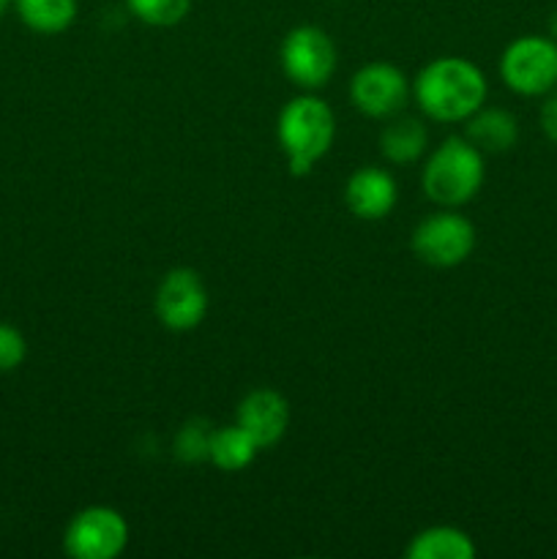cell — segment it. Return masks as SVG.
I'll return each mask as SVG.
<instances>
[{
    "instance_id": "obj_1",
    "label": "cell",
    "mask_w": 557,
    "mask_h": 559,
    "mask_svg": "<svg viewBox=\"0 0 557 559\" xmlns=\"http://www.w3.org/2000/svg\"><path fill=\"white\" fill-rule=\"evenodd\" d=\"M484 71L467 58H435L418 71L413 96L420 112L437 123H462L486 102Z\"/></svg>"
},
{
    "instance_id": "obj_2",
    "label": "cell",
    "mask_w": 557,
    "mask_h": 559,
    "mask_svg": "<svg viewBox=\"0 0 557 559\" xmlns=\"http://www.w3.org/2000/svg\"><path fill=\"white\" fill-rule=\"evenodd\" d=\"M336 134L333 109L317 96H295L276 118L278 147L284 151L295 178L309 175L311 167L331 151Z\"/></svg>"
},
{
    "instance_id": "obj_3",
    "label": "cell",
    "mask_w": 557,
    "mask_h": 559,
    "mask_svg": "<svg viewBox=\"0 0 557 559\" xmlns=\"http://www.w3.org/2000/svg\"><path fill=\"white\" fill-rule=\"evenodd\" d=\"M484 175V153L464 136H448L426 158L420 186L424 194L440 207H459L478 194Z\"/></svg>"
},
{
    "instance_id": "obj_4",
    "label": "cell",
    "mask_w": 557,
    "mask_h": 559,
    "mask_svg": "<svg viewBox=\"0 0 557 559\" xmlns=\"http://www.w3.org/2000/svg\"><path fill=\"white\" fill-rule=\"evenodd\" d=\"M500 76L519 96H546L557 87V41L552 36H519L502 49Z\"/></svg>"
},
{
    "instance_id": "obj_5",
    "label": "cell",
    "mask_w": 557,
    "mask_h": 559,
    "mask_svg": "<svg viewBox=\"0 0 557 559\" xmlns=\"http://www.w3.org/2000/svg\"><path fill=\"white\" fill-rule=\"evenodd\" d=\"M278 63L293 85L317 91L325 87L336 71V47L322 27L298 25L284 36Z\"/></svg>"
},
{
    "instance_id": "obj_6",
    "label": "cell",
    "mask_w": 557,
    "mask_h": 559,
    "mask_svg": "<svg viewBox=\"0 0 557 559\" xmlns=\"http://www.w3.org/2000/svg\"><path fill=\"white\" fill-rule=\"evenodd\" d=\"M129 544V524L115 508L93 506L76 513L63 535L66 555L74 559H115Z\"/></svg>"
},
{
    "instance_id": "obj_7",
    "label": "cell",
    "mask_w": 557,
    "mask_h": 559,
    "mask_svg": "<svg viewBox=\"0 0 557 559\" xmlns=\"http://www.w3.org/2000/svg\"><path fill=\"white\" fill-rule=\"evenodd\" d=\"M475 227L453 211L431 213L415 227L413 251L431 267H457L473 254Z\"/></svg>"
},
{
    "instance_id": "obj_8",
    "label": "cell",
    "mask_w": 557,
    "mask_h": 559,
    "mask_svg": "<svg viewBox=\"0 0 557 559\" xmlns=\"http://www.w3.org/2000/svg\"><path fill=\"white\" fill-rule=\"evenodd\" d=\"M208 314V289L200 273L191 267H175L164 273L156 289V317L169 331H191Z\"/></svg>"
},
{
    "instance_id": "obj_9",
    "label": "cell",
    "mask_w": 557,
    "mask_h": 559,
    "mask_svg": "<svg viewBox=\"0 0 557 559\" xmlns=\"http://www.w3.org/2000/svg\"><path fill=\"white\" fill-rule=\"evenodd\" d=\"M349 98L358 112L388 120L407 107L410 82L396 66L366 63L349 80Z\"/></svg>"
},
{
    "instance_id": "obj_10",
    "label": "cell",
    "mask_w": 557,
    "mask_h": 559,
    "mask_svg": "<svg viewBox=\"0 0 557 559\" xmlns=\"http://www.w3.org/2000/svg\"><path fill=\"white\" fill-rule=\"evenodd\" d=\"M235 424L257 442V448L276 445L289 426V404L287 399L271 388H257L246 393L235 413Z\"/></svg>"
},
{
    "instance_id": "obj_11",
    "label": "cell",
    "mask_w": 557,
    "mask_h": 559,
    "mask_svg": "<svg viewBox=\"0 0 557 559\" xmlns=\"http://www.w3.org/2000/svg\"><path fill=\"white\" fill-rule=\"evenodd\" d=\"M396 180L382 167H360L344 183V205L355 218L380 222L396 207Z\"/></svg>"
},
{
    "instance_id": "obj_12",
    "label": "cell",
    "mask_w": 557,
    "mask_h": 559,
    "mask_svg": "<svg viewBox=\"0 0 557 559\" xmlns=\"http://www.w3.org/2000/svg\"><path fill=\"white\" fill-rule=\"evenodd\" d=\"M464 140L481 153H508L519 142L517 115L500 107H481L464 120Z\"/></svg>"
},
{
    "instance_id": "obj_13",
    "label": "cell",
    "mask_w": 557,
    "mask_h": 559,
    "mask_svg": "<svg viewBox=\"0 0 557 559\" xmlns=\"http://www.w3.org/2000/svg\"><path fill=\"white\" fill-rule=\"evenodd\" d=\"M404 555L410 559H473L475 544L464 530L437 524V527L420 530V533L410 540Z\"/></svg>"
},
{
    "instance_id": "obj_14",
    "label": "cell",
    "mask_w": 557,
    "mask_h": 559,
    "mask_svg": "<svg viewBox=\"0 0 557 559\" xmlns=\"http://www.w3.org/2000/svg\"><path fill=\"white\" fill-rule=\"evenodd\" d=\"M426 142V126L418 118H396L393 115L391 123L380 131V153L391 164H413L424 156Z\"/></svg>"
},
{
    "instance_id": "obj_15",
    "label": "cell",
    "mask_w": 557,
    "mask_h": 559,
    "mask_svg": "<svg viewBox=\"0 0 557 559\" xmlns=\"http://www.w3.org/2000/svg\"><path fill=\"white\" fill-rule=\"evenodd\" d=\"M257 451H260L257 442L235 424L213 429L211 445H208V459H211L222 473H240V469H246L254 462Z\"/></svg>"
},
{
    "instance_id": "obj_16",
    "label": "cell",
    "mask_w": 557,
    "mask_h": 559,
    "mask_svg": "<svg viewBox=\"0 0 557 559\" xmlns=\"http://www.w3.org/2000/svg\"><path fill=\"white\" fill-rule=\"evenodd\" d=\"M20 20L42 36L69 31L76 20V0H14Z\"/></svg>"
},
{
    "instance_id": "obj_17",
    "label": "cell",
    "mask_w": 557,
    "mask_h": 559,
    "mask_svg": "<svg viewBox=\"0 0 557 559\" xmlns=\"http://www.w3.org/2000/svg\"><path fill=\"white\" fill-rule=\"evenodd\" d=\"M129 11L151 27H173L186 20L191 0H126Z\"/></svg>"
},
{
    "instance_id": "obj_18",
    "label": "cell",
    "mask_w": 557,
    "mask_h": 559,
    "mask_svg": "<svg viewBox=\"0 0 557 559\" xmlns=\"http://www.w3.org/2000/svg\"><path fill=\"white\" fill-rule=\"evenodd\" d=\"M213 429L205 420H189L175 437V456L180 462H202L208 459V445H211Z\"/></svg>"
},
{
    "instance_id": "obj_19",
    "label": "cell",
    "mask_w": 557,
    "mask_h": 559,
    "mask_svg": "<svg viewBox=\"0 0 557 559\" xmlns=\"http://www.w3.org/2000/svg\"><path fill=\"white\" fill-rule=\"evenodd\" d=\"M27 355V342L14 325L0 322V371L20 369Z\"/></svg>"
},
{
    "instance_id": "obj_20",
    "label": "cell",
    "mask_w": 557,
    "mask_h": 559,
    "mask_svg": "<svg viewBox=\"0 0 557 559\" xmlns=\"http://www.w3.org/2000/svg\"><path fill=\"white\" fill-rule=\"evenodd\" d=\"M538 123L546 140H549L552 145H557V87L544 96V104H541V112H538Z\"/></svg>"
},
{
    "instance_id": "obj_21",
    "label": "cell",
    "mask_w": 557,
    "mask_h": 559,
    "mask_svg": "<svg viewBox=\"0 0 557 559\" xmlns=\"http://www.w3.org/2000/svg\"><path fill=\"white\" fill-rule=\"evenodd\" d=\"M549 36L557 41V11H552V16H549Z\"/></svg>"
},
{
    "instance_id": "obj_22",
    "label": "cell",
    "mask_w": 557,
    "mask_h": 559,
    "mask_svg": "<svg viewBox=\"0 0 557 559\" xmlns=\"http://www.w3.org/2000/svg\"><path fill=\"white\" fill-rule=\"evenodd\" d=\"M11 5H14V0H0V16H3Z\"/></svg>"
}]
</instances>
